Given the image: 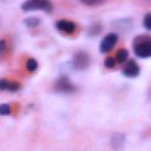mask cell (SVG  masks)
I'll return each mask as SVG.
<instances>
[{"mask_svg": "<svg viewBox=\"0 0 151 151\" xmlns=\"http://www.w3.org/2000/svg\"><path fill=\"white\" fill-rule=\"evenodd\" d=\"M20 88V84L17 81H11L7 79H0V91H11L15 92Z\"/></svg>", "mask_w": 151, "mask_h": 151, "instance_id": "9", "label": "cell"}, {"mask_svg": "<svg viewBox=\"0 0 151 151\" xmlns=\"http://www.w3.org/2000/svg\"><path fill=\"white\" fill-rule=\"evenodd\" d=\"M100 29H101L100 24L96 22V24H93V25L88 28V34H90V35H97V34L100 32Z\"/></svg>", "mask_w": 151, "mask_h": 151, "instance_id": "13", "label": "cell"}, {"mask_svg": "<svg viewBox=\"0 0 151 151\" xmlns=\"http://www.w3.org/2000/svg\"><path fill=\"white\" fill-rule=\"evenodd\" d=\"M150 21H151V14H150V13H146V14L144 15V26H145L146 29H151Z\"/></svg>", "mask_w": 151, "mask_h": 151, "instance_id": "17", "label": "cell"}, {"mask_svg": "<svg viewBox=\"0 0 151 151\" xmlns=\"http://www.w3.org/2000/svg\"><path fill=\"white\" fill-rule=\"evenodd\" d=\"M55 27L58 31L63 32V33H67V34H71L76 31L77 28V25L71 21V20H66V19H61L59 21L55 22Z\"/></svg>", "mask_w": 151, "mask_h": 151, "instance_id": "7", "label": "cell"}, {"mask_svg": "<svg viewBox=\"0 0 151 151\" xmlns=\"http://www.w3.org/2000/svg\"><path fill=\"white\" fill-rule=\"evenodd\" d=\"M90 63H91V58H90L88 53L85 51L76 52L72 58V66L76 70H85L90 66Z\"/></svg>", "mask_w": 151, "mask_h": 151, "instance_id": "3", "label": "cell"}, {"mask_svg": "<svg viewBox=\"0 0 151 151\" xmlns=\"http://www.w3.org/2000/svg\"><path fill=\"white\" fill-rule=\"evenodd\" d=\"M54 90L58 91V92H60V93H72V92H74V91L77 90V87H76V85L70 80L68 77L63 76V77H60V78L55 81V84H54Z\"/></svg>", "mask_w": 151, "mask_h": 151, "instance_id": "4", "label": "cell"}, {"mask_svg": "<svg viewBox=\"0 0 151 151\" xmlns=\"http://www.w3.org/2000/svg\"><path fill=\"white\" fill-rule=\"evenodd\" d=\"M127 57H129V52L125 48H122L117 52L114 59H116V63H124V61H126Z\"/></svg>", "mask_w": 151, "mask_h": 151, "instance_id": "10", "label": "cell"}, {"mask_svg": "<svg viewBox=\"0 0 151 151\" xmlns=\"http://www.w3.org/2000/svg\"><path fill=\"white\" fill-rule=\"evenodd\" d=\"M21 9L24 12L28 11H44L46 13H51L53 9V5L47 0H29L25 1L21 5Z\"/></svg>", "mask_w": 151, "mask_h": 151, "instance_id": "2", "label": "cell"}, {"mask_svg": "<svg viewBox=\"0 0 151 151\" xmlns=\"http://www.w3.org/2000/svg\"><path fill=\"white\" fill-rule=\"evenodd\" d=\"M24 24H25L26 26H28V27H35V26H38V25L40 24V20H39L38 18H35V17H32V18L25 19V20H24Z\"/></svg>", "mask_w": 151, "mask_h": 151, "instance_id": "11", "label": "cell"}, {"mask_svg": "<svg viewBox=\"0 0 151 151\" xmlns=\"http://www.w3.org/2000/svg\"><path fill=\"white\" fill-rule=\"evenodd\" d=\"M6 48V44H5V40H0V53L4 52V50Z\"/></svg>", "mask_w": 151, "mask_h": 151, "instance_id": "18", "label": "cell"}, {"mask_svg": "<svg viewBox=\"0 0 151 151\" xmlns=\"http://www.w3.org/2000/svg\"><path fill=\"white\" fill-rule=\"evenodd\" d=\"M125 140H126V139H125V134H123V133H120V132H116L114 134H112L110 143H111V146H112L114 150H120V149L124 147Z\"/></svg>", "mask_w": 151, "mask_h": 151, "instance_id": "8", "label": "cell"}, {"mask_svg": "<svg viewBox=\"0 0 151 151\" xmlns=\"http://www.w3.org/2000/svg\"><path fill=\"white\" fill-rule=\"evenodd\" d=\"M11 113V106L8 104H1L0 105V114L1 116H8Z\"/></svg>", "mask_w": 151, "mask_h": 151, "instance_id": "15", "label": "cell"}, {"mask_svg": "<svg viewBox=\"0 0 151 151\" xmlns=\"http://www.w3.org/2000/svg\"><path fill=\"white\" fill-rule=\"evenodd\" d=\"M133 51L139 58H149L151 55V38L146 34L137 35L133 40Z\"/></svg>", "mask_w": 151, "mask_h": 151, "instance_id": "1", "label": "cell"}, {"mask_svg": "<svg viewBox=\"0 0 151 151\" xmlns=\"http://www.w3.org/2000/svg\"><path fill=\"white\" fill-rule=\"evenodd\" d=\"M105 66L107 68H113L116 66V59H114V57H107L105 59Z\"/></svg>", "mask_w": 151, "mask_h": 151, "instance_id": "16", "label": "cell"}, {"mask_svg": "<svg viewBox=\"0 0 151 151\" xmlns=\"http://www.w3.org/2000/svg\"><path fill=\"white\" fill-rule=\"evenodd\" d=\"M26 68L29 71V72H34L37 68H38V63L35 59L33 58H29L27 61H26Z\"/></svg>", "mask_w": 151, "mask_h": 151, "instance_id": "12", "label": "cell"}, {"mask_svg": "<svg viewBox=\"0 0 151 151\" xmlns=\"http://www.w3.org/2000/svg\"><path fill=\"white\" fill-rule=\"evenodd\" d=\"M81 4L86 5V6H99L101 4H104L103 0H81Z\"/></svg>", "mask_w": 151, "mask_h": 151, "instance_id": "14", "label": "cell"}, {"mask_svg": "<svg viewBox=\"0 0 151 151\" xmlns=\"http://www.w3.org/2000/svg\"><path fill=\"white\" fill-rule=\"evenodd\" d=\"M118 41V34L114 33V32H111V33H107L100 41L99 44V51L101 53H106L109 51H111L114 45L117 44Z\"/></svg>", "mask_w": 151, "mask_h": 151, "instance_id": "5", "label": "cell"}, {"mask_svg": "<svg viewBox=\"0 0 151 151\" xmlns=\"http://www.w3.org/2000/svg\"><path fill=\"white\" fill-rule=\"evenodd\" d=\"M139 72H140L139 65L134 60H129L123 68V74L127 78H136L139 74Z\"/></svg>", "mask_w": 151, "mask_h": 151, "instance_id": "6", "label": "cell"}]
</instances>
